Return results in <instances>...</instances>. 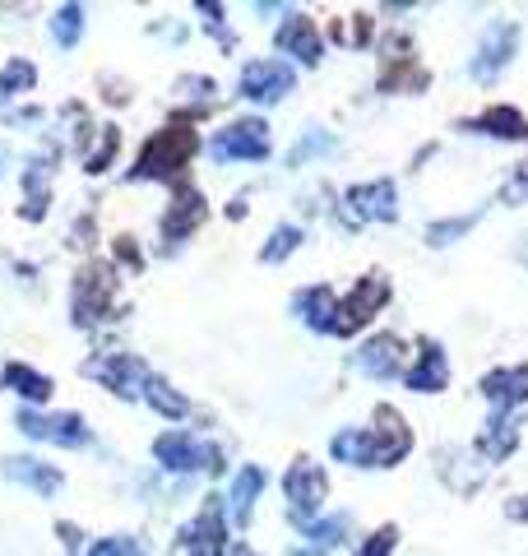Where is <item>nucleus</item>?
<instances>
[{
	"label": "nucleus",
	"mask_w": 528,
	"mask_h": 556,
	"mask_svg": "<svg viewBox=\"0 0 528 556\" xmlns=\"http://www.w3.org/2000/svg\"><path fill=\"white\" fill-rule=\"evenodd\" d=\"M482 394L496 404L501 413H510L515 404H524L528 399V367H510V371H491L482 380Z\"/></svg>",
	"instance_id": "8"
},
{
	"label": "nucleus",
	"mask_w": 528,
	"mask_h": 556,
	"mask_svg": "<svg viewBox=\"0 0 528 556\" xmlns=\"http://www.w3.org/2000/svg\"><path fill=\"white\" fill-rule=\"evenodd\" d=\"M288 89H292V70L278 61H255V65H246V75H241V93L260 98V102L284 98Z\"/></svg>",
	"instance_id": "6"
},
{
	"label": "nucleus",
	"mask_w": 528,
	"mask_h": 556,
	"mask_svg": "<svg viewBox=\"0 0 528 556\" xmlns=\"http://www.w3.org/2000/svg\"><path fill=\"white\" fill-rule=\"evenodd\" d=\"M343 525H348V519H343V515H334L329 525H315V529H311V538H315V543H320V547H329V543H339Z\"/></svg>",
	"instance_id": "22"
},
{
	"label": "nucleus",
	"mask_w": 528,
	"mask_h": 556,
	"mask_svg": "<svg viewBox=\"0 0 528 556\" xmlns=\"http://www.w3.org/2000/svg\"><path fill=\"white\" fill-rule=\"evenodd\" d=\"M302 311H306V325H315V329H334V298L325 288H311L306 298H302Z\"/></svg>",
	"instance_id": "16"
},
{
	"label": "nucleus",
	"mask_w": 528,
	"mask_h": 556,
	"mask_svg": "<svg viewBox=\"0 0 528 556\" xmlns=\"http://www.w3.org/2000/svg\"><path fill=\"white\" fill-rule=\"evenodd\" d=\"M190 149H196V135L181 130V126H172V130H163V135H158L153 144L144 149V159H139V172H144V177H158V172L186 167Z\"/></svg>",
	"instance_id": "4"
},
{
	"label": "nucleus",
	"mask_w": 528,
	"mask_h": 556,
	"mask_svg": "<svg viewBox=\"0 0 528 556\" xmlns=\"http://www.w3.org/2000/svg\"><path fill=\"white\" fill-rule=\"evenodd\" d=\"M214 153L218 159H264L269 153V135H264L260 121H241V126L223 130L214 139Z\"/></svg>",
	"instance_id": "7"
},
{
	"label": "nucleus",
	"mask_w": 528,
	"mask_h": 556,
	"mask_svg": "<svg viewBox=\"0 0 528 556\" xmlns=\"http://www.w3.org/2000/svg\"><path fill=\"white\" fill-rule=\"evenodd\" d=\"M237 556H251V552H246V547H237Z\"/></svg>",
	"instance_id": "26"
},
{
	"label": "nucleus",
	"mask_w": 528,
	"mask_h": 556,
	"mask_svg": "<svg viewBox=\"0 0 528 556\" xmlns=\"http://www.w3.org/2000/svg\"><path fill=\"white\" fill-rule=\"evenodd\" d=\"M260 482H264L260 468H246V473L237 478V486H232V506H237L241 519H246V510H251V501H255V492H260Z\"/></svg>",
	"instance_id": "18"
},
{
	"label": "nucleus",
	"mask_w": 528,
	"mask_h": 556,
	"mask_svg": "<svg viewBox=\"0 0 528 556\" xmlns=\"http://www.w3.org/2000/svg\"><path fill=\"white\" fill-rule=\"evenodd\" d=\"M510 519H528V496H519V501H510Z\"/></svg>",
	"instance_id": "25"
},
{
	"label": "nucleus",
	"mask_w": 528,
	"mask_h": 556,
	"mask_svg": "<svg viewBox=\"0 0 528 556\" xmlns=\"http://www.w3.org/2000/svg\"><path fill=\"white\" fill-rule=\"evenodd\" d=\"M334 144V139L329 135H311V139H302V144H297L292 149V163H302L306 159V153H320V149H329Z\"/></svg>",
	"instance_id": "24"
},
{
	"label": "nucleus",
	"mask_w": 528,
	"mask_h": 556,
	"mask_svg": "<svg viewBox=\"0 0 528 556\" xmlns=\"http://www.w3.org/2000/svg\"><path fill=\"white\" fill-rule=\"evenodd\" d=\"M348 218H352V223H390V218H399L394 181L352 186V190H348Z\"/></svg>",
	"instance_id": "2"
},
{
	"label": "nucleus",
	"mask_w": 528,
	"mask_h": 556,
	"mask_svg": "<svg viewBox=\"0 0 528 556\" xmlns=\"http://www.w3.org/2000/svg\"><path fill=\"white\" fill-rule=\"evenodd\" d=\"M297 247V228H278L274 232V247H264V260H278V255H288Z\"/></svg>",
	"instance_id": "23"
},
{
	"label": "nucleus",
	"mask_w": 528,
	"mask_h": 556,
	"mask_svg": "<svg viewBox=\"0 0 528 556\" xmlns=\"http://www.w3.org/2000/svg\"><path fill=\"white\" fill-rule=\"evenodd\" d=\"M320 501H325V473L315 464H297L288 473V506H292L297 525H306V519L320 510Z\"/></svg>",
	"instance_id": "5"
},
{
	"label": "nucleus",
	"mask_w": 528,
	"mask_h": 556,
	"mask_svg": "<svg viewBox=\"0 0 528 556\" xmlns=\"http://www.w3.org/2000/svg\"><path fill=\"white\" fill-rule=\"evenodd\" d=\"M473 228V218H445V223H431V228H427V241H431V247H450V241L454 237H464Z\"/></svg>",
	"instance_id": "19"
},
{
	"label": "nucleus",
	"mask_w": 528,
	"mask_h": 556,
	"mask_svg": "<svg viewBox=\"0 0 528 556\" xmlns=\"http://www.w3.org/2000/svg\"><path fill=\"white\" fill-rule=\"evenodd\" d=\"M394 543H399V533H394V529H380V533L366 538V547H362L357 556H390V552H394Z\"/></svg>",
	"instance_id": "20"
},
{
	"label": "nucleus",
	"mask_w": 528,
	"mask_h": 556,
	"mask_svg": "<svg viewBox=\"0 0 528 556\" xmlns=\"http://www.w3.org/2000/svg\"><path fill=\"white\" fill-rule=\"evenodd\" d=\"M158 455H163L172 468H200V464H209V459L218 464V455H209V450H200L190 437H163V441H158Z\"/></svg>",
	"instance_id": "15"
},
{
	"label": "nucleus",
	"mask_w": 528,
	"mask_h": 556,
	"mask_svg": "<svg viewBox=\"0 0 528 556\" xmlns=\"http://www.w3.org/2000/svg\"><path fill=\"white\" fill-rule=\"evenodd\" d=\"M468 130H482V135H496V139H528V121L510 108H491L478 121H468Z\"/></svg>",
	"instance_id": "12"
},
{
	"label": "nucleus",
	"mask_w": 528,
	"mask_h": 556,
	"mask_svg": "<svg viewBox=\"0 0 528 556\" xmlns=\"http://www.w3.org/2000/svg\"><path fill=\"white\" fill-rule=\"evenodd\" d=\"M505 200H510V204H524V200H528V163H519L515 177L505 181Z\"/></svg>",
	"instance_id": "21"
},
{
	"label": "nucleus",
	"mask_w": 528,
	"mask_h": 556,
	"mask_svg": "<svg viewBox=\"0 0 528 556\" xmlns=\"http://www.w3.org/2000/svg\"><path fill=\"white\" fill-rule=\"evenodd\" d=\"M450 380V367H445V353H440L436 343H427L422 348V362L408 371V390H417V394H431V390H440Z\"/></svg>",
	"instance_id": "11"
},
{
	"label": "nucleus",
	"mask_w": 528,
	"mask_h": 556,
	"mask_svg": "<svg viewBox=\"0 0 528 556\" xmlns=\"http://www.w3.org/2000/svg\"><path fill=\"white\" fill-rule=\"evenodd\" d=\"M278 47L288 51V56H302V61H320V33H315L311 20L302 14H292V20L278 28Z\"/></svg>",
	"instance_id": "9"
},
{
	"label": "nucleus",
	"mask_w": 528,
	"mask_h": 556,
	"mask_svg": "<svg viewBox=\"0 0 528 556\" xmlns=\"http://www.w3.org/2000/svg\"><path fill=\"white\" fill-rule=\"evenodd\" d=\"M334 459L376 468V431H339L334 437Z\"/></svg>",
	"instance_id": "13"
},
{
	"label": "nucleus",
	"mask_w": 528,
	"mask_h": 556,
	"mask_svg": "<svg viewBox=\"0 0 528 556\" xmlns=\"http://www.w3.org/2000/svg\"><path fill=\"white\" fill-rule=\"evenodd\" d=\"M385 298H390V283H385L380 274H372V278H362V288L352 292V298L334 311V334H352L357 325H366L376 316V311L385 306Z\"/></svg>",
	"instance_id": "1"
},
{
	"label": "nucleus",
	"mask_w": 528,
	"mask_h": 556,
	"mask_svg": "<svg viewBox=\"0 0 528 556\" xmlns=\"http://www.w3.org/2000/svg\"><path fill=\"white\" fill-rule=\"evenodd\" d=\"M176 204H181V208H172V218H167V232H176V237H181V232L190 228V223H200V218H204V200L196 195V190H186V195L176 200Z\"/></svg>",
	"instance_id": "17"
},
{
	"label": "nucleus",
	"mask_w": 528,
	"mask_h": 556,
	"mask_svg": "<svg viewBox=\"0 0 528 556\" xmlns=\"http://www.w3.org/2000/svg\"><path fill=\"white\" fill-rule=\"evenodd\" d=\"M399 357H403V343L394 334H380V339H372L357 353V367L366 376H394L399 371Z\"/></svg>",
	"instance_id": "10"
},
{
	"label": "nucleus",
	"mask_w": 528,
	"mask_h": 556,
	"mask_svg": "<svg viewBox=\"0 0 528 556\" xmlns=\"http://www.w3.org/2000/svg\"><path fill=\"white\" fill-rule=\"evenodd\" d=\"M515 42H519L515 24H505V20L487 24L482 47H478V56H473V75H478V79H496L501 70L510 65V56H515Z\"/></svg>",
	"instance_id": "3"
},
{
	"label": "nucleus",
	"mask_w": 528,
	"mask_h": 556,
	"mask_svg": "<svg viewBox=\"0 0 528 556\" xmlns=\"http://www.w3.org/2000/svg\"><path fill=\"white\" fill-rule=\"evenodd\" d=\"M515 441H519V427H515V417L496 408V417H491V422H487V431H482V455H487V459H505L510 450H515Z\"/></svg>",
	"instance_id": "14"
}]
</instances>
